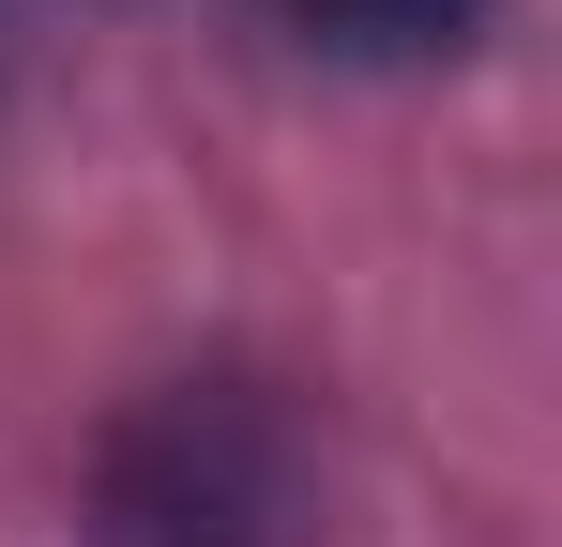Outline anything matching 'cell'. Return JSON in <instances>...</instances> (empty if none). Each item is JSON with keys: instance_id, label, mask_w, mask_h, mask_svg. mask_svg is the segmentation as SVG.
I'll list each match as a JSON object with an SVG mask.
<instances>
[{"instance_id": "cell-1", "label": "cell", "mask_w": 562, "mask_h": 547, "mask_svg": "<svg viewBox=\"0 0 562 547\" xmlns=\"http://www.w3.org/2000/svg\"><path fill=\"white\" fill-rule=\"evenodd\" d=\"M319 533V442L259 365L153 380L92 456V547H304Z\"/></svg>"}, {"instance_id": "cell-2", "label": "cell", "mask_w": 562, "mask_h": 547, "mask_svg": "<svg viewBox=\"0 0 562 547\" xmlns=\"http://www.w3.org/2000/svg\"><path fill=\"white\" fill-rule=\"evenodd\" d=\"M274 15L319 46V62H395V77H426V62L486 46L502 0H274Z\"/></svg>"}]
</instances>
